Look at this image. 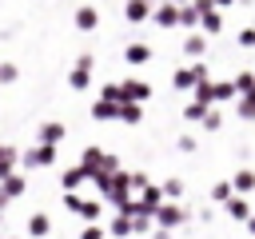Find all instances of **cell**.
I'll return each mask as SVG.
<instances>
[{
    "label": "cell",
    "instance_id": "ac0fdd59",
    "mask_svg": "<svg viewBox=\"0 0 255 239\" xmlns=\"http://www.w3.org/2000/svg\"><path fill=\"white\" fill-rule=\"evenodd\" d=\"M124 60L139 68V64H147V60H151V48H147V44H128V48H124Z\"/></svg>",
    "mask_w": 255,
    "mask_h": 239
},
{
    "label": "cell",
    "instance_id": "3957f363",
    "mask_svg": "<svg viewBox=\"0 0 255 239\" xmlns=\"http://www.w3.org/2000/svg\"><path fill=\"white\" fill-rule=\"evenodd\" d=\"M155 223L175 231V227H183V223H187V207H183V203H167V199H163V203H159V211H155Z\"/></svg>",
    "mask_w": 255,
    "mask_h": 239
},
{
    "label": "cell",
    "instance_id": "60d3db41",
    "mask_svg": "<svg viewBox=\"0 0 255 239\" xmlns=\"http://www.w3.org/2000/svg\"><path fill=\"white\" fill-rule=\"evenodd\" d=\"M151 239H171V227H159V223H155V231H151Z\"/></svg>",
    "mask_w": 255,
    "mask_h": 239
},
{
    "label": "cell",
    "instance_id": "603a6c76",
    "mask_svg": "<svg viewBox=\"0 0 255 239\" xmlns=\"http://www.w3.org/2000/svg\"><path fill=\"white\" fill-rule=\"evenodd\" d=\"M68 84H72L76 92H84V88L92 84V68H80V64H76V68L68 72Z\"/></svg>",
    "mask_w": 255,
    "mask_h": 239
},
{
    "label": "cell",
    "instance_id": "5b68a950",
    "mask_svg": "<svg viewBox=\"0 0 255 239\" xmlns=\"http://www.w3.org/2000/svg\"><path fill=\"white\" fill-rule=\"evenodd\" d=\"M84 183H92V171H88V163H76V167L60 171V187H64V191H76V187H84Z\"/></svg>",
    "mask_w": 255,
    "mask_h": 239
},
{
    "label": "cell",
    "instance_id": "2e32d148",
    "mask_svg": "<svg viewBox=\"0 0 255 239\" xmlns=\"http://www.w3.org/2000/svg\"><path fill=\"white\" fill-rule=\"evenodd\" d=\"M48 231H52V219H48L44 211H36V215H28V235H32V239H44Z\"/></svg>",
    "mask_w": 255,
    "mask_h": 239
},
{
    "label": "cell",
    "instance_id": "7bdbcfd3",
    "mask_svg": "<svg viewBox=\"0 0 255 239\" xmlns=\"http://www.w3.org/2000/svg\"><path fill=\"white\" fill-rule=\"evenodd\" d=\"M215 4H219V8H231V4H235V0H215Z\"/></svg>",
    "mask_w": 255,
    "mask_h": 239
},
{
    "label": "cell",
    "instance_id": "1f68e13d",
    "mask_svg": "<svg viewBox=\"0 0 255 239\" xmlns=\"http://www.w3.org/2000/svg\"><path fill=\"white\" fill-rule=\"evenodd\" d=\"M104 100H116V104H124V84H104V92H100Z\"/></svg>",
    "mask_w": 255,
    "mask_h": 239
},
{
    "label": "cell",
    "instance_id": "bcb514c9",
    "mask_svg": "<svg viewBox=\"0 0 255 239\" xmlns=\"http://www.w3.org/2000/svg\"><path fill=\"white\" fill-rule=\"evenodd\" d=\"M175 4H191V0H175Z\"/></svg>",
    "mask_w": 255,
    "mask_h": 239
},
{
    "label": "cell",
    "instance_id": "e0dca14e",
    "mask_svg": "<svg viewBox=\"0 0 255 239\" xmlns=\"http://www.w3.org/2000/svg\"><path fill=\"white\" fill-rule=\"evenodd\" d=\"M199 28H203L207 36H219V32H223V12H219V8H211V12H203V20H199Z\"/></svg>",
    "mask_w": 255,
    "mask_h": 239
},
{
    "label": "cell",
    "instance_id": "e575fe53",
    "mask_svg": "<svg viewBox=\"0 0 255 239\" xmlns=\"http://www.w3.org/2000/svg\"><path fill=\"white\" fill-rule=\"evenodd\" d=\"M163 195L167 199H179L183 195V179H163Z\"/></svg>",
    "mask_w": 255,
    "mask_h": 239
},
{
    "label": "cell",
    "instance_id": "4fadbf2b",
    "mask_svg": "<svg viewBox=\"0 0 255 239\" xmlns=\"http://www.w3.org/2000/svg\"><path fill=\"white\" fill-rule=\"evenodd\" d=\"M96 24H100V12H96L92 4L76 8V28H80V32H96Z\"/></svg>",
    "mask_w": 255,
    "mask_h": 239
},
{
    "label": "cell",
    "instance_id": "9c48e42d",
    "mask_svg": "<svg viewBox=\"0 0 255 239\" xmlns=\"http://www.w3.org/2000/svg\"><path fill=\"white\" fill-rule=\"evenodd\" d=\"M167 195H163V183L155 187V183H147L143 191H139V211H159V203H163Z\"/></svg>",
    "mask_w": 255,
    "mask_h": 239
},
{
    "label": "cell",
    "instance_id": "9a60e30c",
    "mask_svg": "<svg viewBox=\"0 0 255 239\" xmlns=\"http://www.w3.org/2000/svg\"><path fill=\"white\" fill-rule=\"evenodd\" d=\"M211 108H215V104H203V100H195V96H191V104L183 108V120H187V123H203V116H207Z\"/></svg>",
    "mask_w": 255,
    "mask_h": 239
},
{
    "label": "cell",
    "instance_id": "f35d334b",
    "mask_svg": "<svg viewBox=\"0 0 255 239\" xmlns=\"http://www.w3.org/2000/svg\"><path fill=\"white\" fill-rule=\"evenodd\" d=\"M239 48H255V28H243L239 32Z\"/></svg>",
    "mask_w": 255,
    "mask_h": 239
},
{
    "label": "cell",
    "instance_id": "cb8c5ba5",
    "mask_svg": "<svg viewBox=\"0 0 255 239\" xmlns=\"http://www.w3.org/2000/svg\"><path fill=\"white\" fill-rule=\"evenodd\" d=\"M191 96H195V100H203V104H215V80H211V76H207V80H199V84L191 88Z\"/></svg>",
    "mask_w": 255,
    "mask_h": 239
},
{
    "label": "cell",
    "instance_id": "7402d4cb",
    "mask_svg": "<svg viewBox=\"0 0 255 239\" xmlns=\"http://www.w3.org/2000/svg\"><path fill=\"white\" fill-rule=\"evenodd\" d=\"M231 179H235V191H243V195H251V191H255V171H251V167H239Z\"/></svg>",
    "mask_w": 255,
    "mask_h": 239
},
{
    "label": "cell",
    "instance_id": "d590c367",
    "mask_svg": "<svg viewBox=\"0 0 255 239\" xmlns=\"http://www.w3.org/2000/svg\"><path fill=\"white\" fill-rule=\"evenodd\" d=\"M104 235H112V231H104V227H100V219H96V223H88V227L80 231V239H104Z\"/></svg>",
    "mask_w": 255,
    "mask_h": 239
},
{
    "label": "cell",
    "instance_id": "7a4b0ae2",
    "mask_svg": "<svg viewBox=\"0 0 255 239\" xmlns=\"http://www.w3.org/2000/svg\"><path fill=\"white\" fill-rule=\"evenodd\" d=\"M20 159H24L28 171H32V167H52V163H56V143H40V139H36Z\"/></svg>",
    "mask_w": 255,
    "mask_h": 239
},
{
    "label": "cell",
    "instance_id": "8fae6325",
    "mask_svg": "<svg viewBox=\"0 0 255 239\" xmlns=\"http://www.w3.org/2000/svg\"><path fill=\"white\" fill-rule=\"evenodd\" d=\"M92 120H100V123H104V120H120V104H116V100H104V96H100V100L92 104Z\"/></svg>",
    "mask_w": 255,
    "mask_h": 239
},
{
    "label": "cell",
    "instance_id": "d6a6232c",
    "mask_svg": "<svg viewBox=\"0 0 255 239\" xmlns=\"http://www.w3.org/2000/svg\"><path fill=\"white\" fill-rule=\"evenodd\" d=\"M100 159H104V151H100L96 143H92V147H84V155H80V163H88V167H96Z\"/></svg>",
    "mask_w": 255,
    "mask_h": 239
},
{
    "label": "cell",
    "instance_id": "74e56055",
    "mask_svg": "<svg viewBox=\"0 0 255 239\" xmlns=\"http://www.w3.org/2000/svg\"><path fill=\"white\" fill-rule=\"evenodd\" d=\"M20 72H16V64H0V84H12Z\"/></svg>",
    "mask_w": 255,
    "mask_h": 239
},
{
    "label": "cell",
    "instance_id": "8d00e7d4",
    "mask_svg": "<svg viewBox=\"0 0 255 239\" xmlns=\"http://www.w3.org/2000/svg\"><path fill=\"white\" fill-rule=\"evenodd\" d=\"M80 203H84V195H76V191H64V207H68V211H76V215H80Z\"/></svg>",
    "mask_w": 255,
    "mask_h": 239
},
{
    "label": "cell",
    "instance_id": "7dc6e473",
    "mask_svg": "<svg viewBox=\"0 0 255 239\" xmlns=\"http://www.w3.org/2000/svg\"><path fill=\"white\" fill-rule=\"evenodd\" d=\"M8 239H20V235H8Z\"/></svg>",
    "mask_w": 255,
    "mask_h": 239
},
{
    "label": "cell",
    "instance_id": "ee69618b",
    "mask_svg": "<svg viewBox=\"0 0 255 239\" xmlns=\"http://www.w3.org/2000/svg\"><path fill=\"white\" fill-rule=\"evenodd\" d=\"M247 231H251V235H255V215H251V219H247Z\"/></svg>",
    "mask_w": 255,
    "mask_h": 239
},
{
    "label": "cell",
    "instance_id": "f1b7e54d",
    "mask_svg": "<svg viewBox=\"0 0 255 239\" xmlns=\"http://www.w3.org/2000/svg\"><path fill=\"white\" fill-rule=\"evenodd\" d=\"M235 88H239V96L255 92V72H239V76H235Z\"/></svg>",
    "mask_w": 255,
    "mask_h": 239
},
{
    "label": "cell",
    "instance_id": "ffe728a7",
    "mask_svg": "<svg viewBox=\"0 0 255 239\" xmlns=\"http://www.w3.org/2000/svg\"><path fill=\"white\" fill-rule=\"evenodd\" d=\"M199 20H203V12H199L195 4H183V12H179V28L195 32V28H199Z\"/></svg>",
    "mask_w": 255,
    "mask_h": 239
},
{
    "label": "cell",
    "instance_id": "4dcf8cb0",
    "mask_svg": "<svg viewBox=\"0 0 255 239\" xmlns=\"http://www.w3.org/2000/svg\"><path fill=\"white\" fill-rule=\"evenodd\" d=\"M203 127H207V131H219V127H223V112H219V108H211V112L203 116Z\"/></svg>",
    "mask_w": 255,
    "mask_h": 239
},
{
    "label": "cell",
    "instance_id": "5bb4252c",
    "mask_svg": "<svg viewBox=\"0 0 255 239\" xmlns=\"http://www.w3.org/2000/svg\"><path fill=\"white\" fill-rule=\"evenodd\" d=\"M151 96V88L143 84V80H124V100H135V104H143Z\"/></svg>",
    "mask_w": 255,
    "mask_h": 239
},
{
    "label": "cell",
    "instance_id": "30bf717a",
    "mask_svg": "<svg viewBox=\"0 0 255 239\" xmlns=\"http://www.w3.org/2000/svg\"><path fill=\"white\" fill-rule=\"evenodd\" d=\"M151 12H155L151 0H128V4H124V20H128V24H139V20H147Z\"/></svg>",
    "mask_w": 255,
    "mask_h": 239
},
{
    "label": "cell",
    "instance_id": "ba28073f",
    "mask_svg": "<svg viewBox=\"0 0 255 239\" xmlns=\"http://www.w3.org/2000/svg\"><path fill=\"white\" fill-rule=\"evenodd\" d=\"M179 48H183L187 60H199V56L207 52V32H187V40H183Z\"/></svg>",
    "mask_w": 255,
    "mask_h": 239
},
{
    "label": "cell",
    "instance_id": "484cf974",
    "mask_svg": "<svg viewBox=\"0 0 255 239\" xmlns=\"http://www.w3.org/2000/svg\"><path fill=\"white\" fill-rule=\"evenodd\" d=\"M0 187H4L12 199H20V195H24V175H20V171H12V175H4V179H0Z\"/></svg>",
    "mask_w": 255,
    "mask_h": 239
},
{
    "label": "cell",
    "instance_id": "c3c4849f",
    "mask_svg": "<svg viewBox=\"0 0 255 239\" xmlns=\"http://www.w3.org/2000/svg\"><path fill=\"white\" fill-rule=\"evenodd\" d=\"M147 239H151V235H147Z\"/></svg>",
    "mask_w": 255,
    "mask_h": 239
},
{
    "label": "cell",
    "instance_id": "8992f818",
    "mask_svg": "<svg viewBox=\"0 0 255 239\" xmlns=\"http://www.w3.org/2000/svg\"><path fill=\"white\" fill-rule=\"evenodd\" d=\"M36 139H40V143H56V147H60V143L68 139V127H64L60 120H48V123H40V127H36Z\"/></svg>",
    "mask_w": 255,
    "mask_h": 239
},
{
    "label": "cell",
    "instance_id": "f6af8a7d",
    "mask_svg": "<svg viewBox=\"0 0 255 239\" xmlns=\"http://www.w3.org/2000/svg\"><path fill=\"white\" fill-rule=\"evenodd\" d=\"M0 223H4V207H0Z\"/></svg>",
    "mask_w": 255,
    "mask_h": 239
},
{
    "label": "cell",
    "instance_id": "d6986e66",
    "mask_svg": "<svg viewBox=\"0 0 255 239\" xmlns=\"http://www.w3.org/2000/svg\"><path fill=\"white\" fill-rule=\"evenodd\" d=\"M16 159H20V155H16V147H12V143H0V179L16 171Z\"/></svg>",
    "mask_w": 255,
    "mask_h": 239
},
{
    "label": "cell",
    "instance_id": "ab89813d",
    "mask_svg": "<svg viewBox=\"0 0 255 239\" xmlns=\"http://www.w3.org/2000/svg\"><path fill=\"white\" fill-rule=\"evenodd\" d=\"M175 147H179V151H195V139H191V135H179V143H175Z\"/></svg>",
    "mask_w": 255,
    "mask_h": 239
},
{
    "label": "cell",
    "instance_id": "52a82bcc",
    "mask_svg": "<svg viewBox=\"0 0 255 239\" xmlns=\"http://www.w3.org/2000/svg\"><path fill=\"white\" fill-rule=\"evenodd\" d=\"M223 207H227V215H231V219H239V223H247V219L255 215V211H251V199H247L243 191H235V195H231Z\"/></svg>",
    "mask_w": 255,
    "mask_h": 239
},
{
    "label": "cell",
    "instance_id": "277c9868",
    "mask_svg": "<svg viewBox=\"0 0 255 239\" xmlns=\"http://www.w3.org/2000/svg\"><path fill=\"white\" fill-rule=\"evenodd\" d=\"M179 12H183V4H175V0H163V4L151 12V20H155L159 28H179Z\"/></svg>",
    "mask_w": 255,
    "mask_h": 239
},
{
    "label": "cell",
    "instance_id": "4316f807",
    "mask_svg": "<svg viewBox=\"0 0 255 239\" xmlns=\"http://www.w3.org/2000/svg\"><path fill=\"white\" fill-rule=\"evenodd\" d=\"M231 195H235V179H219V183L211 187V199H215V203H227Z\"/></svg>",
    "mask_w": 255,
    "mask_h": 239
},
{
    "label": "cell",
    "instance_id": "b9f144b4",
    "mask_svg": "<svg viewBox=\"0 0 255 239\" xmlns=\"http://www.w3.org/2000/svg\"><path fill=\"white\" fill-rule=\"evenodd\" d=\"M8 203H12V195H8L4 187H0V207H8Z\"/></svg>",
    "mask_w": 255,
    "mask_h": 239
},
{
    "label": "cell",
    "instance_id": "83f0119b",
    "mask_svg": "<svg viewBox=\"0 0 255 239\" xmlns=\"http://www.w3.org/2000/svg\"><path fill=\"white\" fill-rule=\"evenodd\" d=\"M100 211H104V203H96V199H84V203H80V219H84V223H96Z\"/></svg>",
    "mask_w": 255,
    "mask_h": 239
},
{
    "label": "cell",
    "instance_id": "7c38bea8",
    "mask_svg": "<svg viewBox=\"0 0 255 239\" xmlns=\"http://www.w3.org/2000/svg\"><path fill=\"white\" fill-rule=\"evenodd\" d=\"M108 231H112L116 239H131V235H135V227H131V215H128V211H116V219L108 223Z\"/></svg>",
    "mask_w": 255,
    "mask_h": 239
},
{
    "label": "cell",
    "instance_id": "f546056e",
    "mask_svg": "<svg viewBox=\"0 0 255 239\" xmlns=\"http://www.w3.org/2000/svg\"><path fill=\"white\" fill-rule=\"evenodd\" d=\"M239 120H255V96H239Z\"/></svg>",
    "mask_w": 255,
    "mask_h": 239
},
{
    "label": "cell",
    "instance_id": "6da1fadb",
    "mask_svg": "<svg viewBox=\"0 0 255 239\" xmlns=\"http://www.w3.org/2000/svg\"><path fill=\"white\" fill-rule=\"evenodd\" d=\"M199 80H207V64H203V60H191L187 68H179V72L171 76V84H175L179 92H191Z\"/></svg>",
    "mask_w": 255,
    "mask_h": 239
},
{
    "label": "cell",
    "instance_id": "d4e9b609",
    "mask_svg": "<svg viewBox=\"0 0 255 239\" xmlns=\"http://www.w3.org/2000/svg\"><path fill=\"white\" fill-rule=\"evenodd\" d=\"M235 96H239L235 80H215V104H227V100H235Z\"/></svg>",
    "mask_w": 255,
    "mask_h": 239
},
{
    "label": "cell",
    "instance_id": "836d02e7",
    "mask_svg": "<svg viewBox=\"0 0 255 239\" xmlns=\"http://www.w3.org/2000/svg\"><path fill=\"white\" fill-rule=\"evenodd\" d=\"M128 183H131V191H143L151 179H147V171H128Z\"/></svg>",
    "mask_w": 255,
    "mask_h": 239
},
{
    "label": "cell",
    "instance_id": "44dd1931",
    "mask_svg": "<svg viewBox=\"0 0 255 239\" xmlns=\"http://www.w3.org/2000/svg\"><path fill=\"white\" fill-rule=\"evenodd\" d=\"M139 120H143V108L135 100H124L120 104V123H139Z\"/></svg>",
    "mask_w": 255,
    "mask_h": 239
}]
</instances>
